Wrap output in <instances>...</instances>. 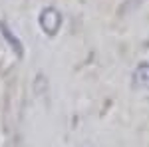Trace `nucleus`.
Masks as SVG:
<instances>
[{"label":"nucleus","instance_id":"1","mask_svg":"<svg viewBox=\"0 0 149 147\" xmlns=\"http://www.w3.org/2000/svg\"><path fill=\"white\" fill-rule=\"evenodd\" d=\"M38 22H40L42 32L48 38H54L60 32V28H62V12L58 10V8H54V6H46L44 10L40 12Z\"/></svg>","mask_w":149,"mask_h":147},{"label":"nucleus","instance_id":"2","mask_svg":"<svg viewBox=\"0 0 149 147\" xmlns=\"http://www.w3.org/2000/svg\"><path fill=\"white\" fill-rule=\"evenodd\" d=\"M133 84L137 88H149V62H141L133 72Z\"/></svg>","mask_w":149,"mask_h":147},{"label":"nucleus","instance_id":"3","mask_svg":"<svg viewBox=\"0 0 149 147\" xmlns=\"http://www.w3.org/2000/svg\"><path fill=\"white\" fill-rule=\"evenodd\" d=\"M0 30H2V34H4V38H6V42H10L12 50H14L18 56H22V52H24V50H22V44H20V40H18L16 36L12 34V30H10V28H6V24H4V22L0 24Z\"/></svg>","mask_w":149,"mask_h":147}]
</instances>
